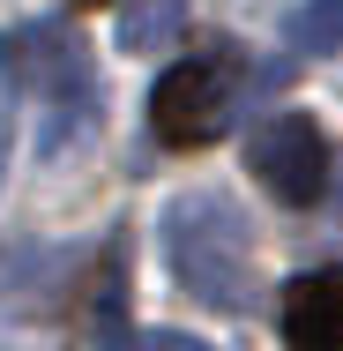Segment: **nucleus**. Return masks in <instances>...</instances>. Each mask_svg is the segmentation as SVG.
Returning a JSON list of instances; mask_svg holds the SVG:
<instances>
[{"label":"nucleus","instance_id":"1","mask_svg":"<svg viewBox=\"0 0 343 351\" xmlns=\"http://www.w3.org/2000/svg\"><path fill=\"white\" fill-rule=\"evenodd\" d=\"M157 239H164V269L187 299H202L216 314L254 306V232H246V210L231 195H216V187L179 195L157 224Z\"/></svg>","mask_w":343,"mask_h":351},{"label":"nucleus","instance_id":"2","mask_svg":"<svg viewBox=\"0 0 343 351\" xmlns=\"http://www.w3.org/2000/svg\"><path fill=\"white\" fill-rule=\"evenodd\" d=\"M0 75H8L15 97L38 105V149L45 157H60L75 135H90L97 112H105V82L90 68L82 38L60 23H15L0 38Z\"/></svg>","mask_w":343,"mask_h":351},{"label":"nucleus","instance_id":"3","mask_svg":"<svg viewBox=\"0 0 343 351\" xmlns=\"http://www.w3.org/2000/svg\"><path fill=\"white\" fill-rule=\"evenodd\" d=\"M231 128V45L172 60L149 90V135L164 149H202Z\"/></svg>","mask_w":343,"mask_h":351},{"label":"nucleus","instance_id":"4","mask_svg":"<svg viewBox=\"0 0 343 351\" xmlns=\"http://www.w3.org/2000/svg\"><path fill=\"white\" fill-rule=\"evenodd\" d=\"M254 172H262V187L276 202L314 210L329 195V135H321V120L314 112H276L254 135Z\"/></svg>","mask_w":343,"mask_h":351},{"label":"nucleus","instance_id":"5","mask_svg":"<svg viewBox=\"0 0 343 351\" xmlns=\"http://www.w3.org/2000/svg\"><path fill=\"white\" fill-rule=\"evenodd\" d=\"M283 344L291 351H343V269H306L276 299Z\"/></svg>","mask_w":343,"mask_h":351},{"label":"nucleus","instance_id":"6","mask_svg":"<svg viewBox=\"0 0 343 351\" xmlns=\"http://www.w3.org/2000/svg\"><path fill=\"white\" fill-rule=\"evenodd\" d=\"M187 23V0H127L120 8V53H157Z\"/></svg>","mask_w":343,"mask_h":351},{"label":"nucleus","instance_id":"7","mask_svg":"<svg viewBox=\"0 0 343 351\" xmlns=\"http://www.w3.org/2000/svg\"><path fill=\"white\" fill-rule=\"evenodd\" d=\"M291 53H343V0H306L291 15Z\"/></svg>","mask_w":343,"mask_h":351},{"label":"nucleus","instance_id":"8","mask_svg":"<svg viewBox=\"0 0 343 351\" xmlns=\"http://www.w3.org/2000/svg\"><path fill=\"white\" fill-rule=\"evenodd\" d=\"M127 351H209V344L187 329H149V337H127Z\"/></svg>","mask_w":343,"mask_h":351},{"label":"nucleus","instance_id":"9","mask_svg":"<svg viewBox=\"0 0 343 351\" xmlns=\"http://www.w3.org/2000/svg\"><path fill=\"white\" fill-rule=\"evenodd\" d=\"M0 172H8V112H0Z\"/></svg>","mask_w":343,"mask_h":351}]
</instances>
